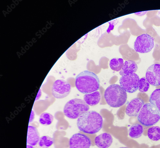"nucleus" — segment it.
I'll use <instances>...</instances> for the list:
<instances>
[{"instance_id":"1","label":"nucleus","mask_w":160,"mask_h":148,"mask_svg":"<svg viewBox=\"0 0 160 148\" xmlns=\"http://www.w3.org/2000/svg\"><path fill=\"white\" fill-rule=\"evenodd\" d=\"M103 120L102 116L94 111H88L80 116L77 120L78 128L84 133L95 134L102 128Z\"/></svg>"},{"instance_id":"2","label":"nucleus","mask_w":160,"mask_h":148,"mask_svg":"<svg viewBox=\"0 0 160 148\" xmlns=\"http://www.w3.org/2000/svg\"><path fill=\"white\" fill-rule=\"evenodd\" d=\"M75 84L79 91L86 94L98 90L100 87V82L97 75L86 70L79 73L76 76Z\"/></svg>"},{"instance_id":"3","label":"nucleus","mask_w":160,"mask_h":148,"mask_svg":"<svg viewBox=\"0 0 160 148\" xmlns=\"http://www.w3.org/2000/svg\"><path fill=\"white\" fill-rule=\"evenodd\" d=\"M104 97L107 103L110 106L118 108L126 102L128 96L126 91L120 85L112 84L105 90Z\"/></svg>"},{"instance_id":"4","label":"nucleus","mask_w":160,"mask_h":148,"mask_svg":"<svg viewBox=\"0 0 160 148\" xmlns=\"http://www.w3.org/2000/svg\"><path fill=\"white\" fill-rule=\"evenodd\" d=\"M89 109V106L84 100L75 98L66 104L63 109V113L66 117L75 119L78 118Z\"/></svg>"},{"instance_id":"5","label":"nucleus","mask_w":160,"mask_h":148,"mask_svg":"<svg viewBox=\"0 0 160 148\" xmlns=\"http://www.w3.org/2000/svg\"><path fill=\"white\" fill-rule=\"evenodd\" d=\"M138 119L139 122L145 126H152L156 125L160 120V113L152 104L146 103L141 110Z\"/></svg>"},{"instance_id":"6","label":"nucleus","mask_w":160,"mask_h":148,"mask_svg":"<svg viewBox=\"0 0 160 148\" xmlns=\"http://www.w3.org/2000/svg\"><path fill=\"white\" fill-rule=\"evenodd\" d=\"M140 78L135 73L123 75L119 80V84L126 92L132 93L139 89Z\"/></svg>"},{"instance_id":"7","label":"nucleus","mask_w":160,"mask_h":148,"mask_svg":"<svg viewBox=\"0 0 160 148\" xmlns=\"http://www.w3.org/2000/svg\"><path fill=\"white\" fill-rule=\"evenodd\" d=\"M154 38L148 34H143L137 37L134 44L135 51L140 53H148L154 47Z\"/></svg>"},{"instance_id":"8","label":"nucleus","mask_w":160,"mask_h":148,"mask_svg":"<svg viewBox=\"0 0 160 148\" xmlns=\"http://www.w3.org/2000/svg\"><path fill=\"white\" fill-rule=\"evenodd\" d=\"M71 90V86L68 82L63 80L58 79L52 85V93L55 98L62 99L67 97Z\"/></svg>"},{"instance_id":"9","label":"nucleus","mask_w":160,"mask_h":148,"mask_svg":"<svg viewBox=\"0 0 160 148\" xmlns=\"http://www.w3.org/2000/svg\"><path fill=\"white\" fill-rule=\"evenodd\" d=\"M69 144L70 148H89L91 145V141L85 135L77 133L70 138Z\"/></svg>"},{"instance_id":"10","label":"nucleus","mask_w":160,"mask_h":148,"mask_svg":"<svg viewBox=\"0 0 160 148\" xmlns=\"http://www.w3.org/2000/svg\"><path fill=\"white\" fill-rule=\"evenodd\" d=\"M146 78L151 85H160V64H154L150 66L147 70Z\"/></svg>"},{"instance_id":"11","label":"nucleus","mask_w":160,"mask_h":148,"mask_svg":"<svg viewBox=\"0 0 160 148\" xmlns=\"http://www.w3.org/2000/svg\"><path fill=\"white\" fill-rule=\"evenodd\" d=\"M144 105V101L140 99L136 98L132 100L127 106L126 115L129 117L138 116Z\"/></svg>"},{"instance_id":"12","label":"nucleus","mask_w":160,"mask_h":148,"mask_svg":"<svg viewBox=\"0 0 160 148\" xmlns=\"http://www.w3.org/2000/svg\"><path fill=\"white\" fill-rule=\"evenodd\" d=\"M113 141L111 135L108 133H102L95 139V145L99 148H108L112 145Z\"/></svg>"},{"instance_id":"13","label":"nucleus","mask_w":160,"mask_h":148,"mask_svg":"<svg viewBox=\"0 0 160 148\" xmlns=\"http://www.w3.org/2000/svg\"><path fill=\"white\" fill-rule=\"evenodd\" d=\"M40 138L39 134L37 128L33 126H29L27 140L28 145L33 146L36 145Z\"/></svg>"},{"instance_id":"14","label":"nucleus","mask_w":160,"mask_h":148,"mask_svg":"<svg viewBox=\"0 0 160 148\" xmlns=\"http://www.w3.org/2000/svg\"><path fill=\"white\" fill-rule=\"evenodd\" d=\"M138 70V66L136 62L132 60H127L125 61L121 70L119 72L120 75H123L135 73Z\"/></svg>"},{"instance_id":"15","label":"nucleus","mask_w":160,"mask_h":148,"mask_svg":"<svg viewBox=\"0 0 160 148\" xmlns=\"http://www.w3.org/2000/svg\"><path fill=\"white\" fill-rule=\"evenodd\" d=\"M101 95L98 91L86 94L84 96V100L89 105L94 106L98 104L101 99Z\"/></svg>"},{"instance_id":"16","label":"nucleus","mask_w":160,"mask_h":148,"mask_svg":"<svg viewBox=\"0 0 160 148\" xmlns=\"http://www.w3.org/2000/svg\"><path fill=\"white\" fill-rule=\"evenodd\" d=\"M143 131V127L141 125L135 124L132 125L129 128V136L133 139H138L142 136Z\"/></svg>"},{"instance_id":"17","label":"nucleus","mask_w":160,"mask_h":148,"mask_svg":"<svg viewBox=\"0 0 160 148\" xmlns=\"http://www.w3.org/2000/svg\"><path fill=\"white\" fill-rule=\"evenodd\" d=\"M149 101L160 113V89H156L152 92L150 97Z\"/></svg>"},{"instance_id":"18","label":"nucleus","mask_w":160,"mask_h":148,"mask_svg":"<svg viewBox=\"0 0 160 148\" xmlns=\"http://www.w3.org/2000/svg\"><path fill=\"white\" fill-rule=\"evenodd\" d=\"M124 64V60L123 59L114 58L110 61L109 65L112 70L114 71L119 72L121 70Z\"/></svg>"},{"instance_id":"19","label":"nucleus","mask_w":160,"mask_h":148,"mask_svg":"<svg viewBox=\"0 0 160 148\" xmlns=\"http://www.w3.org/2000/svg\"><path fill=\"white\" fill-rule=\"evenodd\" d=\"M149 138L153 141H157L160 140V127L153 126L149 128L148 133Z\"/></svg>"},{"instance_id":"20","label":"nucleus","mask_w":160,"mask_h":148,"mask_svg":"<svg viewBox=\"0 0 160 148\" xmlns=\"http://www.w3.org/2000/svg\"><path fill=\"white\" fill-rule=\"evenodd\" d=\"M54 119V117L50 113L44 112L40 115L39 122L41 125L47 126L52 124Z\"/></svg>"},{"instance_id":"21","label":"nucleus","mask_w":160,"mask_h":148,"mask_svg":"<svg viewBox=\"0 0 160 148\" xmlns=\"http://www.w3.org/2000/svg\"><path fill=\"white\" fill-rule=\"evenodd\" d=\"M54 141L53 138L45 135L40 138L38 144L39 146L42 148H48L53 145Z\"/></svg>"},{"instance_id":"22","label":"nucleus","mask_w":160,"mask_h":148,"mask_svg":"<svg viewBox=\"0 0 160 148\" xmlns=\"http://www.w3.org/2000/svg\"><path fill=\"white\" fill-rule=\"evenodd\" d=\"M150 88V84L146 77H143L139 80V90L142 92L148 91Z\"/></svg>"},{"instance_id":"23","label":"nucleus","mask_w":160,"mask_h":148,"mask_svg":"<svg viewBox=\"0 0 160 148\" xmlns=\"http://www.w3.org/2000/svg\"><path fill=\"white\" fill-rule=\"evenodd\" d=\"M35 117V113L33 110H32L30 119L29 120V123H31L33 122V121Z\"/></svg>"},{"instance_id":"24","label":"nucleus","mask_w":160,"mask_h":148,"mask_svg":"<svg viewBox=\"0 0 160 148\" xmlns=\"http://www.w3.org/2000/svg\"><path fill=\"white\" fill-rule=\"evenodd\" d=\"M42 91L41 90V89H39L38 94H37V97L35 101H36L38 100L40 98H41V96H42Z\"/></svg>"},{"instance_id":"25","label":"nucleus","mask_w":160,"mask_h":148,"mask_svg":"<svg viewBox=\"0 0 160 148\" xmlns=\"http://www.w3.org/2000/svg\"><path fill=\"white\" fill-rule=\"evenodd\" d=\"M148 12V11H144L143 12H140L138 13H135V14H136L137 15L139 16H143L146 14V13Z\"/></svg>"},{"instance_id":"26","label":"nucleus","mask_w":160,"mask_h":148,"mask_svg":"<svg viewBox=\"0 0 160 148\" xmlns=\"http://www.w3.org/2000/svg\"><path fill=\"white\" fill-rule=\"evenodd\" d=\"M27 148H34V147L32 146L27 145Z\"/></svg>"},{"instance_id":"27","label":"nucleus","mask_w":160,"mask_h":148,"mask_svg":"<svg viewBox=\"0 0 160 148\" xmlns=\"http://www.w3.org/2000/svg\"><path fill=\"white\" fill-rule=\"evenodd\" d=\"M119 148H128L127 147H120Z\"/></svg>"}]
</instances>
